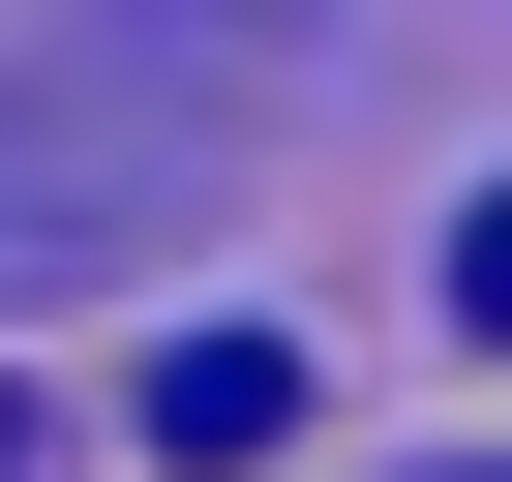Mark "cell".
Returning <instances> with one entry per match:
<instances>
[{
  "instance_id": "cell-1",
  "label": "cell",
  "mask_w": 512,
  "mask_h": 482,
  "mask_svg": "<svg viewBox=\"0 0 512 482\" xmlns=\"http://www.w3.org/2000/svg\"><path fill=\"white\" fill-rule=\"evenodd\" d=\"M211 181H241V61L211 31H61L0 91V302L151 272V211H211Z\"/></svg>"
},
{
  "instance_id": "cell-2",
  "label": "cell",
  "mask_w": 512,
  "mask_h": 482,
  "mask_svg": "<svg viewBox=\"0 0 512 482\" xmlns=\"http://www.w3.org/2000/svg\"><path fill=\"white\" fill-rule=\"evenodd\" d=\"M151 452H181V482L302 452V332H151Z\"/></svg>"
},
{
  "instance_id": "cell-3",
  "label": "cell",
  "mask_w": 512,
  "mask_h": 482,
  "mask_svg": "<svg viewBox=\"0 0 512 482\" xmlns=\"http://www.w3.org/2000/svg\"><path fill=\"white\" fill-rule=\"evenodd\" d=\"M452 332H482V362H512V211H452Z\"/></svg>"
},
{
  "instance_id": "cell-4",
  "label": "cell",
  "mask_w": 512,
  "mask_h": 482,
  "mask_svg": "<svg viewBox=\"0 0 512 482\" xmlns=\"http://www.w3.org/2000/svg\"><path fill=\"white\" fill-rule=\"evenodd\" d=\"M0 482H61V422H0Z\"/></svg>"
},
{
  "instance_id": "cell-5",
  "label": "cell",
  "mask_w": 512,
  "mask_h": 482,
  "mask_svg": "<svg viewBox=\"0 0 512 482\" xmlns=\"http://www.w3.org/2000/svg\"><path fill=\"white\" fill-rule=\"evenodd\" d=\"M422 482H512V452H422Z\"/></svg>"
}]
</instances>
